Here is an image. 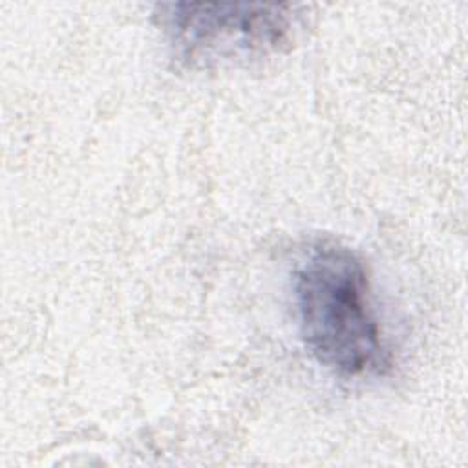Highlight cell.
<instances>
[{"instance_id":"cell-1","label":"cell","mask_w":468,"mask_h":468,"mask_svg":"<svg viewBox=\"0 0 468 468\" xmlns=\"http://www.w3.org/2000/svg\"><path fill=\"white\" fill-rule=\"evenodd\" d=\"M298 329L307 353L338 377L382 375L391 367L364 261L346 245L320 241L292 278Z\"/></svg>"},{"instance_id":"cell-2","label":"cell","mask_w":468,"mask_h":468,"mask_svg":"<svg viewBox=\"0 0 468 468\" xmlns=\"http://www.w3.org/2000/svg\"><path fill=\"white\" fill-rule=\"evenodd\" d=\"M291 5L161 4L155 18L174 58L188 68L261 58L291 42Z\"/></svg>"}]
</instances>
